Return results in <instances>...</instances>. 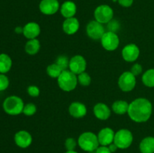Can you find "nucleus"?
I'll return each instance as SVG.
<instances>
[{
  "mask_svg": "<svg viewBox=\"0 0 154 153\" xmlns=\"http://www.w3.org/2000/svg\"><path fill=\"white\" fill-rule=\"evenodd\" d=\"M153 112V105L145 98H138L132 100L129 106L128 116L136 123L146 122L150 119Z\"/></svg>",
  "mask_w": 154,
  "mask_h": 153,
  "instance_id": "obj_1",
  "label": "nucleus"
},
{
  "mask_svg": "<svg viewBox=\"0 0 154 153\" xmlns=\"http://www.w3.org/2000/svg\"><path fill=\"white\" fill-rule=\"evenodd\" d=\"M24 102L20 97L11 95L6 98L2 103L3 110L10 116H18L23 113Z\"/></svg>",
  "mask_w": 154,
  "mask_h": 153,
  "instance_id": "obj_2",
  "label": "nucleus"
},
{
  "mask_svg": "<svg viewBox=\"0 0 154 153\" xmlns=\"http://www.w3.org/2000/svg\"><path fill=\"white\" fill-rule=\"evenodd\" d=\"M57 84L63 91L69 92L76 88L78 86V76L71 70H63L61 74L57 78Z\"/></svg>",
  "mask_w": 154,
  "mask_h": 153,
  "instance_id": "obj_3",
  "label": "nucleus"
},
{
  "mask_svg": "<svg viewBox=\"0 0 154 153\" xmlns=\"http://www.w3.org/2000/svg\"><path fill=\"white\" fill-rule=\"evenodd\" d=\"M78 145L81 149L87 152L96 151L100 146L97 135L91 131H85L81 134L78 137Z\"/></svg>",
  "mask_w": 154,
  "mask_h": 153,
  "instance_id": "obj_4",
  "label": "nucleus"
},
{
  "mask_svg": "<svg viewBox=\"0 0 154 153\" xmlns=\"http://www.w3.org/2000/svg\"><path fill=\"white\" fill-rule=\"evenodd\" d=\"M133 142V134L129 129L122 128L115 132L114 142L118 148L126 149L132 145Z\"/></svg>",
  "mask_w": 154,
  "mask_h": 153,
  "instance_id": "obj_5",
  "label": "nucleus"
},
{
  "mask_svg": "<svg viewBox=\"0 0 154 153\" xmlns=\"http://www.w3.org/2000/svg\"><path fill=\"white\" fill-rule=\"evenodd\" d=\"M117 84L121 91L124 92H129L135 88L136 76L130 70L125 71L119 76Z\"/></svg>",
  "mask_w": 154,
  "mask_h": 153,
  "instance_id": "obj_6",
  "label": "nucleus"
},
{
  "mask_svg": "<svg viewBox=\"0 0 154 153\" xmlns=\"http://www.w3.org/2000/svg\"><path fill=\"white\" fill-rule=\"evenodd\" d=\"M94 18L96 21L105 25L114 18V10L108 4H101L95 9Z\"/></svg>",
  "mask_w": 154,
  "mask_h": 153,
  "instance_id": "obj_7",
  "label": "nucleus"
},
{
  "mask_svg": "<svg viewBox=\"0 0 154 153\" xmlns=\"http://www.w3.org/2000/svg\"><path fill=\"white\" fill-rule=\"evenodd\" d=\"M101 44L107 51H114L120 45V38L117 33L107 31L101 38Z\"/></svg>",
  "mask_w": 154,
  "mask_h": 153,
  "instance_id": "obj_8",
  "label": "nucleus"
},
{
  "mask_svg": "<svg viewBox=\"0 0 154 153\" xmlns=\"http://www.w3.org/2000/svg\"><path fill=\"white\" fill-rule=\"evenodd\" d=\"M86 32H87V36L92 40H101L105 32V26L103 24L94 20L87 23V27H86Z\"/></svg>",
  "mask_w": 154,
  "mask_h": 153,
  "instance_id": "obj_9",
  "label": "nucleus"
},
{
  "mask_svg": "<svg viewBox=\"0 0 154 153\" xmlns=\"http://www.w3.org/2000/svg\"><path fill=\"white\" fill-rule=\"evenodd\" d=\"M87 63L85 58L81 55H75L70 58L69 70L75 74L78 75L87 69Z\"/></svg>",
  "mask_w": 154,
  "mask_h": 153,
  "instance_id": "obj_10",
  "label": "nucleus"
},
{
  "mask_svg": "<svg viewBox=\"0 0 154 153\" xmlns=\"http://www.w3.org/2000/svg\"><path fill=\"white\" fill-rule=\"evenodd\" d=\"M123 60L127 62H134L140 56V49L135 44H129L124 46L121 51Z\"/></svg>",
  "mask_w": 154,
  "mask_h": 153,
  "instance_id": "obj_11",
  "label": "nucleus"
},
{
  "mask_svg": "<svg viewBox=\"0 0 154 153\" xmlns=\"http://www.w3.org/2000/svg\"><path fill=\"white\" fill-rule=\"evenodd\" d=\"M39 10L45 15H54L60 10L58 0H42L39 3Z\"/></svg>",
  "mask_w": 154,
  "mask_h": 153,
  "instance_id": "obj_12",
  "label": "nucleus"
},
{
  "mask_svg": "<svg viewBox=\"0 0 154 153\" xmlns=\"http://www.w3.org/2000/svg\"><path fill=\"white\" fill-rule=\"evenodd\" d=\"M14 142L21 148H28L32 142V136L31 134L26 130H20L14 134Z\"/></svg>",
  "mask_w": 154,
  "mask_h": 153,
  "instance_id": "obj_13",
  "label": "nucleus"
},
{
  "mask_svg": "<svg viewBox=\"0 0 154 153\" xmlns=\"http://www.w3.org/2000/svg\"><path fill=\"white\" fill-rule=\"evenodd\" d=\"M115 132L111 128H103L98 133V140L100 146H109L114 142Z\"/></svg>",
  "mask_w": 154,
  "mask_h": 153,
  "instance_id": "obj_14",
  "label": "nucleus"
},
{
  "mask_svg": "<svg viewBox=\"0 0 154 153\" xmlns=\"http://www.w3.org/2000/svg\"><path fill=\"white\" fill-rule=\"evenodd\" d=\"M93 111L96 118L101 121L108 120L111 115V110L105 103H97L95 104Z\"/></svg>",
  "mask_w": 154,
  "mask_h": 153,
  "instance_id": "obj_15",
  "label": "nucleus"
},
{
  "mask_svg": "<svg viewBox=\"0 0 154 153\" xmlns=\"http://www.w3.org/2000/svg\"><path fill=\"white\" fill-rule=\"evenodd\" d=\"M69 112L75 118H81L87 113V108L84 104L80 101H74L69 105Z\"/></svg>",
  "mask_w": 154,
  "mask_h": 153,
  "instance_id": "obj_16",
  "label": "nucleus"
},
{
  "mask_svg": "<svg viewBox=\"0 0 154 153\" xmlns=\"http://www.w3.org/2000/svg\"><path fill=\"white\" fill-rule=\"evenodd\" d=\"M41 33V27L36 22H29L23 26L24 37L28 40L37 38Z\"/></svg>",
  "mask_w": 154,
  "mask_h": 153,
  "instance_id": "obj_17",
  "label": "nucleus"
},
{
  "mask_svg": "<svg viewBox=\"0 0 154 153\" xmlns=\"http://www.w3.org/2000/svg\"><path fill=\"white\" fill-rule=\"evenodd\" d=\"M63 30L68 35H72L78 32L80 28V22L76 17L66 18L63 22Z\"/></svg>",
  "mask_w": 154,
  "mask_h": 153,
  "instance_id": "obj_18",
  "label": "nucleus"
},
{
  "mask_svg": "<svg viewBox=\"0 0 154 153\" xmlns=\"http://www.w3.org/2000/svg\"><path fill=\"white\" fill-rule=\"evenodd\" d=\"M60 10L65 19L73 17L77 13V5L74 2L66 1L60 5Z\"/></svg>",
  "mask_w": 154,
  "mask_h": 153,
  "instance_id": "obj_19",
  "label": "nucleus"
},
{
  "mask_svg": "<svg viewBox=\"0 0 154 153\" xmlns=\"http://www.w3.org/2000/svg\"><path fill=\"white\" fill-rule=\"evenodd\" d=\"M13 64L12 58L8 54L0 53V73L6 74L11 70Z\"/></svg>",
  "mask_w": 154,
  "mask_h": 153,
  "instance_id": "obj_20",
  "label": "nucleus"
},
{
  "mask_svg": "<svg viewBox=\"0 0 154 153\" xmlns=\"http://www.w3.org/2000/svg\"><path fill=\"white\" fill-rule=\"evenodd\" d=\"M129 104L124 100H117L113 103L111 110L117 115H124L127 113Z\"/></svg>",
  "mask_w": 154,
  "mask_h": 153,
  "instance_id": "obj_21",
  "label": "nucleus"
},
{
  "mask_svg": "<svg viewBox=\"0 0 154 153\" xmlns=\"http://www.w3.org/2000/svg\"><path fill=\"white\" fill-rule=\"evenodd\" d=\"M139 149L141 153H154V137L146 136L139 144Z\"/></svg>",
  "mask_w": 154,
  "mask_h": 153,
  "instance_id": "obj_22",
  "label": "nucleus"
},
{
  "mask_svg": "<svg viewBox=\"0 0 154 153\" xmlns=\"http://www.w3.org/2000/svg\"><path fill=\"white\" fill-rule=\"evenodd\" d=\"M26 52L28 55L34 56L39 52L41 49V43L37 38L28 40L24 46Z\"/></svg>",
  "mask_w": 154,
  "mask_h": 153,
  "instance_id": "obj_23",
  "label": "nucleus"
},
{
  "mask_svg": "<svg viewBox=\"0 0 154 153\" xmlns=\"http://www.w3.org/2000/svg\"><path fill=\"white\" fill-rule=\"evenodd\" d=\"M143 84L147 87H154V68H150L146 70L141 76Z\"/></svg>",
  "mask_w": 154,
  "mask_h": 153,
  "instance_id": "obj_24",
  "label": "nucleus"
},
{
  "mask_svg": "<svg viewBox=\"0 0 154 153\" xmlns=\"http://www.w3.org/2000/svg\"><path fill=\"white\" fill-rule=\"evenodd\" d=\"M47 74L48 76L54 79H57L63 72V70L56 63H52L47 67Z\"/></svg>",
  "mask_w": 154,
  "mask_h": 153,
  "instance_id": "obj_25",
  "label": "nucleus"
},
{
  "mask_svg": "<svg viewBox=\"0 0 154 153\" xmlns=\"http://www.w3.org/2000/svg\"><path fill=\"white\" fill-rule=\"evenodd\" d=\"M69 61H70V58H69V57H68L67 56L61 55L57 57V59H56L55 63L62 69V70H65L69 69Z\"/></svg>",
  "mask_w": 154,
  "mask_h": 153,
  "instance_id": "obj_26",
  "label": "nucleus"
},
{
  "mask_svg": "<svg viewBox=\"0 0 154 153\" xmlns=\"http://www.w3.org/2000/svg\"><path fill=\"white\" fill-rule=\"evenodd\" d=\"M77 76H78V83L82 86H88L91 83V76L87 72L84 71Z\"/></svg>",
  "mask_w": 154,
  "mask_h": 153,
  "instance_id": "obj_27",
  "label": "nucleus"
},
{
  "mask_svg": "<svg viewBox=\"0 0 154 153\" xmlns=\"http://www.w3.org/2000/svg\"><path fill=\"white\" fill-rule=\"evenodd\" d=\"M37 112V106L33 103H28L24 105L23 113L26 116H32Z\"/></svg>",
  "mask_w": 154,
  "mask_h": 153,
  "instance_id": "obj_28",
  "label": "nucleus"
},
{
  "mask_svg": "<svg viewBox=\"0 0 154 153\" xmlns=\"http://www.w3.org/2000/svg\"><path fill=\"white\" fill-rule=\"evenodd\" d=\"M108 31L112 32L117 33L120 29V22L117 20L113 18L109 22L106 24Z\"/></svg>",
  "mask_w": 154,
  "mask_h": 153,
  "instance_id": "obj_29",
  "label": "nucleus"
},
{
  "mask_svg": "<svg viewBox=\"0 0 154 153\" xmlns=\"http://www.w3.org/2000/svg\"><path fill=\"white\" fill-rule=\"evenodd\" d=\"M10 80L5 74L0 73V92L5 91L9 86Z\"/></svg>",
  "mask_w": 154,
  "mask_h": 153,
  "instance_id": "obj_30",
  "label": "nucleus"
},
{
  "mask_svg": "<svg viewBox=\"0 0 154 153\" xmlns=\"http://www.w3.org/2000/svg\"><path fill=\"white\" fill-rule=\"evenodd\" d=\"M78 145V142L73 137H69L65 141V147L67 149V151H72L75 150Z\"/></svg>",
  "mask_w": 154,
  "mask_h": 153,
  "instance_id": "obj_31",
  "label": "nucleus"
},
{
  "mask_svg": "<svg viewBox=\"0 0 154 153\" xmlns=\"http://www.w3.org/2000/svg\"><path fill=\"white\" fill-rule=\"evenodd\" d=\"M27 93L32 98L38 97L40 94V89L37 86L32 85L27 87Z\"/></svg>",
  "mask_w": 154,
  "mask_h": 153,
  "instance_id": "obj_32",
  "label": "nucleus"
},
{
  "mask_svg": "<svg viewBox=\"0 0 154 153\" xmlns=\"http://www.w3.org/2000/svg\"><path fill=\"white\" fill-rule=\"evenodd\" d=\"M130 71L135 75V76H138V75L141 74L143 71V68L141 66V64H140L139 63H135L132 66L130 69Z\"/></svg>",
  "mask_w": 154,
  "mask_h": 153,
  "instance_id": "obj_33",
  "label": "nucleus"
},
{
  "mask_svg": "<svg viewBox=\"0 0 154 153\" xmlns=\"http://www.w3.org/2000/svg\"><path fill=\"white\" fill-rule=\"evenodd\" d=\"M119 4L121 5L122 7L124 8H129L133 4L134 0H117Z\"/></svg>",
  "mask_w": 154,
  "mask_h": 153,
  "instance_id": "obj_34",
  "label": "nucleus"
},
{
  "mask_svg": "<svg viewBox=\"0 0 154 153\" xmlns=\"http://www.w3.org/2000/svg\"><path fill=\"white\" fill-rule=\"evenodd\" d=\"M96 153H112L107 146H99L96 150Z\"/></svg>",
  "mask_w": 154,
  "mask_h": 153,
  "instance_id": "obj_35",
  "label": "nucleus"
},
{
  "mask_svg": "<svg viewBox=\"0 0 154 153\" xmlns=\"http://www.w3.org/2000/svg\"><path fill=\"white\" fill-rule=\"evenodd\" d=\"M108 146V148H109L110 151H111L112 153L115 152L118 149V147L117 146V145H116L114 142H112V143L110 144V145Z\"/></svg>",
  "mask_w": 154,
  "mask_h": 153,
  "instance_id": "obj_36",
  "label": "nucleus"
},
{
  "mask_svg": "<svg viewBox=\"0 0 154 153\" xmlns=\"http://www.w3.org/2000/svg\"><path fill=\"white\" fill-rule=\"evenodd\" d=\"M14 32L16 33V34H23V27H22V26L15 27Z\"/></svg>",
  "mask_w": 154,
  "mask_h": 153,
  "instance_id": "obj_37",
  "label": "nucleus"
},
{
  "mask_svg": "<svg viewBox=\"0 0 154 153\" xmlns=\"http://www.w3.org/2000/svg\"><path fill=\"white\" fill-rule=\"evenodd\" d=\"M65 153H78V152H77L75 150H72V151H66Z\"/></svg>",
  "mask_w": 154,
  "mask_h": 153,
  "instance_id": "obj_38",
  "label": "nucleus"
},
{
  "mask_svg": "<svg viewBox=\"0 0 154 153\" xmlns=\"http://www.w3.org/2000/svg\"><path fill=\"white\" fill-rule=\"evenodd\" d=\"M113 1H114V2H116V1H117V0H113Z\"/></svg>",
  "mask_w": 154,
  "mask_h": 153,
  "instance_id": "obj_39",
  "label": "nucleus"
}]
</instances>
